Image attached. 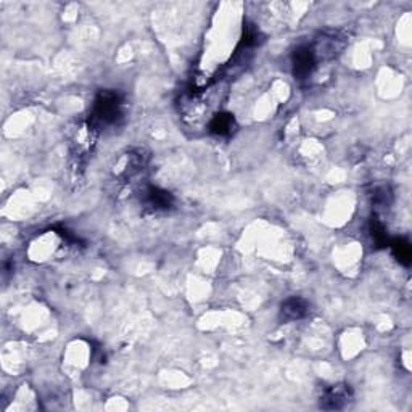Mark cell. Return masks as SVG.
Returning <instances> with one entry per match:
<instances>
[{
    "label": "cell",
    "instance_id": "cell-8",
    "mask_svg": "<svg viewBox=\"0 0 412 412\" xmlns=\"http://www.w3.org/2000/svg\"><path fill=\"white\" fill-rule=\"evenodd\" d=\"M370 234H372V238H374V242L379 247L388 245V237H386L385 226L382 224L377 217H372V221H370Z\"/></svg>",
    "mask_w": 412,
    "mask_h": 412
},
{
    "label": "cell",
    "instance_id": "cell-1",
    "mask_svg": "<svg viewBox=\"0 0 412 412\" xmlns=\"http://www.w3.org/2000/svg\"><path fill=\"white\" fill-rule=\"evenodd\" d=\"M123 96L116 91H100L96 97L92 108L91 127L100 129L103 126L118 124L123 118Z\"/></svg>",
    "mask_w": 412,
    "mask_h": 412
},
{
    "label": "cell",
    "instance_id": "cell-5",
    "mask_svg": "<svg viewBox=\"0 0 412 412\" xmlns=\"http://www.w3.org/2000/svg\"><path fill=\"white\" fill-rule=\"evenodd\" d=\"M307 311H310V305L305 298L290 296L289 300L282 303L279 317L282 322H294L303 319L307 314Z\"/></svg>",
    "mask_w": 412,
    "mask_h": 412
},
{
    "label": "cell",
    "instance_id": "cell-3",
    "mask_svg": "<svg viewBox=\"0 0 412 412\" xmlns=\"http://www.w3.org/2000/svg\"><path fill=\"white\" fill-rule=\"evenodd\" d=\"M292 63H294V74L296 79L310 78L317 63L314 48L312 46L296 47L294 55H292Z\"/></svg>",
    "mask_w": 412,
    "mask_h": 412
},
{
    "label": "cell",
    "instance_id": "cell-6",
    "mask_svg": "<svg viewBox=\"0 0 412 412\" xmlns=\"http://www.w3.org/2000/svg\"><path fill=\"white\" fill-rule=\"evenodd\" d=\"M235 129V118L234 115H231V113H216V115L211 116L210 123H208V131H210L213 136L217 137L231 136Z\"/></svg>",
    "mask_w": 412,
    "mask_h": 412
},
{
    "label": "cell",
    "instance_id": "cell-4",
    "mask_svg": "<svg viewBox=\"0 0 412 412\" xmlns=\"http://www.w3.org/2000/svg\"><path fill=\"white\" fill-rule=\"evenodd\" d=\"M142 201L153 211H168L174 205V197H172V193L165 190V188L150 186L143 192Z\"/></svg>",
    "mask_w": 412,
    "mask_h": 412
},
{
    "label": "cell",
    "instance_id": "cell-7",
    "mask_svg": "<svg viewBox=\"0 0 412 412\" xmlns=\"http://www.w3.org/2000/svg\"><path fill=\"white\" fill-rule=\"evenodd\" d=\"M390 245H391V251H393L396 260H398L401 265L409 266L411 260H412V251H411L409 242L404 240V238H396V240L391 242Z\"/></svg>",
    "mask_w": 412,
    "mask_h": 412
},
{
    "label": "cell",
    "instance_id": "cell-2",
    "mask_svg": "<svg viewBox=\"0 0 412 412\" xmlns=\"http://www.w3.org/2000/svg\"><path fill=\"white\" fill-rule=\"evenodd\" d=\"M353 390L348 384H337L327 388L321 396V408L325 411H340L353 403Z\"/></svg>",
    "mask_w": 412,
    "mask_h": 412
},
{
    "label": "cell",
    "instance_id": "cell-9",
    "mask_svg": "<svg viewBox=\"0 0 412 412\" xmlns=\"http://www.w3.org/2000/svg\"><path fill=\"white\" fill-rule=\"evenodd\" d=\"M372 201H374V205H380V206L390 205V201H391L390 188L388 187L375 188L374 195H372Z\"/></svg>",
    "mask_w": 412,
    "mask_h": 412
}]
</instances>
